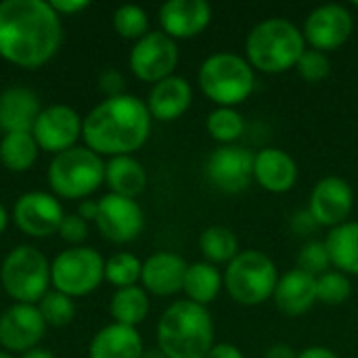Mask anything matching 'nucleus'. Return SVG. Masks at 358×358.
Segmentation results:
<instances>
[{"label":"nucleus","instance_id":"nucleus-1","mask_svg":"<svg viewBox=\"0 0 358 358\" xmlns=\"http://www.w3.org/2000/svg\"><path fill=\"white\" fill-rule=\"evenodd\" d=\"M63 44V19L48 0L0 2V59L21 67L40 69Z\"/></svg>","mask_w":358,"mask_h":358},{"label":"nucleus","instance_id":"nucleus-2","mask_svg":"<svg viewBox=\"0 0 358 358\" xmlns=\"http://www.w3.org/2000/svg\"><path fill=\"white\" fill-rule=\"evenodd\" d=\"M153 117L136 94L103 99L82 122V141L96 155H134L149 141Z\"/></svg>","mask_w":358,"mask_h":358},{"label":"nucleus","instance_id":"nucleus-3","mask_svg":"<svg viewBox=\"0 0 358 358\" xmlns=\"http://www.w3.org/2000/svg\"><path fill=\"white\" fill-rule=\"evenodd\" d=\"M216 338L210 310L189 300L172 302L155 325V340L164 358H206Z\"/></svg>","mask_w":358,"mask_h":358},{"label":"nucleus","instance_id":"nucleus-4","mask_svg":"<svg viewBox=\"0 0 358 358\" xmlns=\"http://www.w3.org/2000/svg\"><path fill=\"white\" fill-rule=\"evenodd\" d=\"M306 48L302 27L285 17H268L248 31L243 57L254 71L279 76L296 69V63Z\"/></svg>","mask_w":358,"mask_h":358},{"label":"nucleus","instance_id":"nucleus-5","mask_svg":"<svg viewBox=\"0 0 358 358\" xmlns=\"http://www.w3.org/2000/svg\"><path fill=\"white\" fill-rule=\"evenodd\" d=\"M201 94L216 107H239L256 90V71L243 55L218 50L206 57L197 69Z\"/></svg>","mask_w":358,"mask_h":358},{"label":"nucleus","instance_id":"nucleus-6","mask_svg":"<svg viewBox=\"0 0 358 358\" xmlns=\"http://www.w3.org/2000/svg\"><path fill=\"white\" fill-rule=\"evenodd\" d=\"M222 277L229 298L239 306L254 308L273 300L281 273L266 252L250 248L241 250L237 258L224 266Z\"/></svg>","mask_w":358,"mask_h":358},{"label":"nucleus","instance_id":"nucleus-7","mask_svg":"<svg viewBox=\"0 0 358 358\" xmlns=\"http://www.w3.org/2000/svg\"><path fill=\"white\" fill-rule=\"evenodd\" d=\"M46 178L55 197L84 201L105 182V162L86 145H78L52 155Z\"/></svg>","mask_w":358,"mask_h":358},{"label":"nucleus","instance_id":"nucleus-8","mask_svg":"<svg viewBox=\"0 0 358 358\" xmlns=\"http://www.w3.org/2000/svg\"><path fill=\"white\" fill-rule=\"evenodd\" d=\"M0 285L15 304H38L50 289V262L34 245H15L2 260Z\"/></svg>","mask_w":358,"mask_h":358},{"label":"nucleus","instance_id":"nucleus-9","mask_svg":"<svg viewBox=\"0 0 358 358\" xmlns=\"http://www.w3.org/2000/svg\"><path fill=\"white\" fill-rule=\"evenodd\" d=\"M105 281V258L88 245L59 252L50 262V287L69 298H84Z\"/></svg>","mask_w":358,"mask_h":358},{"label":"nucleus","instance_id":"nucleus-10","mask_svg":"<svg viewBox=\"0 0 358 358\" xmlns=\"http://www.w3.org/2000/svg\"><path fill=\"white\" fill-rule=\"evenodd\" d=\"M178 61V42L166 36L162 29H153L141 40H136L128 55V65L134 78L151 86L174 76Z\"/></svg>","mask_w":358,"mask_h":358},{"label":"nucleus","instance_id":"nucleus-11","mask_svg":"<svg viewBox=\"0 0 358 358\" xmlns=\"http://www.w3.org/2000/svg\"><path fill=\"white\" fill-rule=\"evenodd\" d=\"M355 31V15L346 4L327 2L315 6L304 23L302 34L308 48L321 50L325 55L342 48Z\"/></svg>","mask_w":358,"mask_h":358},{"label":"nucleus","instance_id":"nucleus-12","mask_svg":"<svg viewBox=\"0 0 358 358\" xmlns=\"http://www.w3.org/2000/svg\"><path fill=\"white\" fill-rule=\"evenodd\" d=\"M203 174L220 193L237 195L254 182V153L241 145L216 147L206 159Z\"/></svg>","mask_w":358,"mask_h":358},{"label":"nucleus","instance_id":"nucleus-13","mask_svg":"<svg viewBox=\"0 0 358 358\" xmlns=\"http://www.w3.org/2000/svg\"><path fill=\"white\" fill-rule=\"evenodd\" d=\"M319 229H336L350 220L355 210V189L342 176H323L315 182L308 208Z\"/></svg>","mask_w":358,"mask_h":358},{"label":"nucleus","instance_id":"nucleus-14","mask_svg":"<svg viewBox=\"0 0 358 358\" xmlns=\"http://www.w3.org/2000/svg\"><path fill=\"white\" fill-rule=\"evenodd\" d=\"M65 210L59 197L46 191H27L13 206L15 227L34 239H44L59 233Z\"/></svg>","mask_w":358,"mask_h":358},{"label":"nucleus","instance_id":"nucleus-15","mask_svg":"<svg viewBox=\"0 0 358 358\" xmlns=\"http://www.w3.org/2000/svg\"><path fill=\"white\" fill-rule=\"evenodd\" d=\"M82 122L84 117L73 107L55 103L40 111L31 134L40 151L59 155L71 147H78V141L82 138Z\"/></svg>","mask_w":358,"mask_h":358},{"label":"nucleus","instance_id":"nucleus-16","mask_svg":"<svg viewBox=\"0 0 358 358\" xmlns=\"http://www.w3.org/2000/svg\"><path fill=\"white\" fill-rule=\"evenodd\" d=\"M94 224L107 241L130 243L145 229V212L136 199L107 193L99 199V214Z\"/></svg>","mask_w":358,"mask_h":358},{"label":"nucleus","instance_id":"nucleus-17","mask_svg":"<svg viewBox=\"0 0 358 358\" xmlns=\"http://www.w3.org/2000/svg\"><path fill=\"white\" fill-rule=\"evenodd\" d=\"M46 327L36 304H10L0 315V348L10 355L38 348Z\"/></svg>","mask_w":358,"mask_h":358},{"label":"nucleus","instance_id":"nucleus-18","mask_svg":"<svg viewBox=\"0 0 358 358\" xmlns=\"http://www.w3.org/2000/svg\"><path fill=\"white\" fill-rule=\"evenodd\" d=\"M214 10L206 0H168L159 6V29L172 40H191L212 23Z\"/></svg>","mask_w":358,"mask_h":358},{"label":"nucleus","instance_id":"nucleus-19","mask_svg":"<svg viewBox=\"0 0 358 358\" xmlns=\"http://www.w3.org/2000/svg\"><path fill=\"white\" fill-rule=\"evenodd\" d=\"M300 176L298 162L281 147H264L254 153V182L273 195L289 193Z\"/></svg>","mask_w":358,"mask_h":358},{"label":"nucleus","instance_id":"nucleus-20","mask_svg":"<svg viewBox=\"0 0 358 358\" xmlns=\"http://www.w3.org/2000/svg\"><path fill=\"white\" fill-rule=\"evenodd\" d=\"M189 262L174 252H155L143 260L141 287L157 298H170L182 292Z\"/></svg>","mask_w":358,"mask_h":358},{"label":"nucleus","instance_id":"nucleus-21","mask_svg":"<svg viewBox=\"0 0 358 358\" xmlns=\"http://www.w3.org/2000/svg\"><path fill=\"white\" fill-rule=\"evenodd\" d=\"M147 109L157 122H176L193 105V86L185 76H170L151 86L147 94Z\"/></svg>","mask_w":358,"mask_h":358},{"label":"nucleus","instance_id":"nucleus-22","mask_svg":"<svg viewBox=\"0 0 358 358\" xmlns=\"http://www.w3.org/2000/svg\"><path fill=\"white\" fill-rule=\"evenodd\" d=\"M275 306L285 315V317H302L308 310L315 308L317 302V277L300 271V268H289L285 271L275 287L273 294Z\"/></svg>","mask_w":358,"mask_h":358},{"label":"nucleus","instance_id":"nucleus-23","mask_svg":"<svg viewBox=\"0 0 358 358\" xmlns=\"http://www.w3.org/2000/svg\"><path fill=\"white\" fill-rule=\"evenodd\" d=\"M40 111V99L31 88L8 86L0 92V130L4 134L31 132Z\"/></svg>","mask_w":358,"mask_h":358},{"label":"nucleus","instance_id":"nucleus-24","mask_svg":"<svg viewBox=\"0 0 358 358\" xmlns=\"http://www.w3.org/2000/svg\"><path fill=\"white\" fill-rule=\"evenodd\" d=\"M145 342L134 327H126L120 323H109L99 329L90 344L88 358H143Z\"/></svg>","mask_w":358,"mask_h":358},{"label":"nucleus","instance_id":"nucleus-25","mask_svg":"<svg viewBox=\"0 0 358 358\" xmlns=\"http://www.w3.org/2000/svg\"><path fill=\"white\" fill-rule=\"evenodd\" d=\"M147 182V170L134 155H117L105 162V185L109 193L136 199L145 193Z\"/></svg>","mask_w":358,"mask_h":358},{"label":"nucleus","instance_id":"nucleus-26","mask_svg":"<svg viewBox=\"0 0 358 358\" xmlns=\"http://www.w3.org/2000/svg\"><path fill=\"white\" fill-rule=\"evenodd\" d=\"M222 289H224V277L218 266L206 260L189 264L187 275H185V285H182L185 300L208 308L220 296Z\"/></svg>","mask_w":358,"mask_h":358},{"label":"nucleus","instance_id":"nucleus-27","mask_svg":"<svg viewBox=\"0 0 358 358\" xmlns=\"http://www.w3.org/2000/svg\"><path fill=\"white\" fill-rule=\"evenodd\" d=\"M325 248L329 252L331 268L358 277V220H348L325 235Z\"/></svg>","mask_w":358,"mask_h":358},{"label":"nucleus","instance_id":"nucleus-28","mask_svg":"<svg viewBox=\"0 0 358 358\" xmlns=\"http://www.w3.org/2000/svg\"><path fill=\"white\" fill-rule=\"evenodd\" d=\"M149 310H151L149 294L141 285L115 289L109 300V315L113 323L126 327L138 329V325H143L145 319L149 317Z\"/></svg>","mask_w":358,"mask_h":358},{"label":"nucleus","instance_id":"nucleus-29","mask_svg":"<svg viewBox=\"0 0 358 358\" xmlns=\"http://www.w3.org/2000/svg\"><path fill=\"white\" fill-rule=\"evenodd\" d=\"M197 245H199V252H201L203 260L214 264V266H227L241 252L237 233L233 229H229V227H222V224L208 227L199 235Z\"/></svg>","mask_w":358,"mask_h":358},{"label":"nucleus","instance_id":"nucleus-30","mask_svg":"<svg viewBox=\"0 0 358 358\" xmlns=\"http://www.w3.org/2000/svg\"><path fill=\"white\" fill-rule=\"evenodd\" d=\"M40 155L31 132H8L0 138V164L15 174L27 172Z\"/></svg>","mask_w":358,"mask_h":358},{"label":"nucleus","instance_id":"nucleus-31","mask_svg":"<svg viewBox=\"0 0 358 358\" xmlns=\"http://www.w3.org/2000/svg\"><path fill=\"white\" fill-rule=\"evenodd\" d=\"M206 130L220 147L237 145L245 132V117L235 107H214L206 117Z\"/></svg>","mask_w":358,"mask_h":358},{"label":"nucleus","instance_id":"nucleus-32","mask_svg":"<svg viewBox=\"0 0 358 358\" xmlns=\"http://www.w3.org/2000/svg\"><path fill=\"white\" fill-rule=\"evenodd\" d=\"M143 260L130 252H117L105 260V281L115 289L132 287L141 283Z\"/></svg>","mask_w":358,"mask_h":358},{"label":"nucleus","instance_id":"nucleus-33","mask_svg":"<svg viewBox=\"0 0 358 358\" xmlns=\"http://www.w3.org/2000/svg\"><path fill=\"white\" fill-rule=\"evenodd\" d=\"M113 29L124 40H141L149 29V15L138 4H122L113 10Z\"/></svg>","mask_w":358,"mask_h":358},{"label":"nucleus","instance_id":"nucleus-34","mask_svg":"<svg viewBox=\"0 0 358 358\" xmlns=\"http://www.w3.org/2000/svg\"><path fill=\"white\" fill-rule=\"evenodd\" d=\"M352 298V281L348 275L331 268L317 277V302L325 306H342Z\"/></svg>","mask_w":358,"mask_h":358},{"label":"nucleus","instance_id":"nucleus-35","mask_svg":"<svg viewBox=\"0 0 358 358\" xmlns=\"http://www.w3.org/2000/svg\"><path fill=\"white\" fill-rule=\"evenodd\" d=\"M38 310L48 327H65L76 319V302L73 298L50 289L38 304Z\"/></svg>","mask_w":358,"mask_h":358},{"label":"nucleus","instance_id":"nucleus-36","mask_svg":"<svg viewBox=\"0 0 358 358\" xmlns=\"http://www.w3.org/2000/svg\"><path fill=\"white\" fill-rule=\"evenodd\" d=\"M300 271L313 275V277H321L327 271H331V260H329V252L325 248V241L319 239H310L300 248L298 254V266Z\"/></svg>","mask_w":358,"mask_h":358},{"label":"nucleus","instance_id":"nucleus-37","mask_svg":"<svg viewBox=\"0 0 358 358\" xmlns=\"http://www.w3.org/2000/svg\"><path fill=\"white\" fill-rule=\"evenodd\" d=\"M296 71L298 76L308 82V84H319L323 80L329 78L331 73V61L329 55L315 50V48H306L300 57V61L296 63Z\"/></svg>","mask_w":358,"mask_h":358},{"label":"nucleus","instance_id":"nucleus-38","mask_svg":"<svg viewBox=\"0 0 358 358\" xmlns=\"http://www.w3.org/2000/svg\"><path fill=\"white\" fill-rule=\"evenodd\" d=\"M88 233H90V222H86L82 216H78L73 212V214H65V218H63L57 235L65 243H69L71 248H76V245H82L88 239Z\"/></svg>","mask_w":358,"mask_h":358},{"label":"nucleus","instance_id":"nucleus-39","mask_svg":"<svg viewBox=\"0 0 358 358\" xmlns=\"http://www.w3.org/2000/svg\"><path fill=\"white\" fill-rule=\"evenodd\" d=\"M99 90L105 94V99H111V96H120V94H126V78L120 69H113V67H107L99 73Z\"/></svg>","mask_w":358,"mask_h":358},{"label":"nucleus","instance_id":"nucleus-40","mask_svg":"<svg viewBox=\"0 0 358 358\" xmlns=\"http://www.w3.org/2000/svg\"><path fill=\"white\" fill-rule=\"evenodd\" d=\"M292 229L294 233H298L300 237H306L310 233H315L319 229V224L315 222V218L310 216L308 210H298L294 216H292Z\"/></svg>","mask_w":358,"mask_h":358},{"label":"nucleus","instance_id":"nucleus-41","mask_svg":"<svg viewBox=\"0 0 358 358\" xmlns=\"http://www.w3.org/2000/svg\"><path fill=\"white\" fill-rule=\"evenodd\" d=\"M48 2L61 19L69 15H78L90 6V0H48Z\"/></svg>","mask_w":358,"mask_h":358},{"label":"nucleus","instance_id":"nucleus-42","mask_svg":"<svg viewBox=\"0 0 358 358\" xmlns=\"http://www.w3.org/2000/svg\"><path fill=\"white\" fill-rule=\"evenodd\" d=\"M206 358H245L243 350L231 342H220V344H214L212 350L208 352Z\"/></svg>","mask_w":358,"mask_h":358},{"label":"nucleus","instance_id":"nucleus-43","mask_svg":"<svg viewBox=\"0 0 358 358\" xmlns=\"http://www.w3.org/2000/svg\"><path fill=\"white\" fill-rule=\"evenodd\" d=\"M298 358H342L336 350H331L329 346H321V344H313L306 346L298 352Z\"/></svg>","mask_w":358,"mask_h":358},{"label":"nucleus","instance_id":"nucleus-44","mask_svg":"<svg viewBox=\"0 0 358 358\" xmlns=\"http://www.w3.org/2000/svg\"><path fill=\"white\" fill-rule=\"evenodd\" d=\"M264 358H298V350H294L285 342H277L264 350Z\"/></svg>","mask_w":358,"mask_h":358},{"label":"nucleus","instance_id":"nucleus-45","mask_svg":"<svg viewBox=\"0 0 358 358\" xmlns=\"http://www.w3.org/2000/svg\"><path fill=\"white\" fill-rule=\"evenodd\" d=\"M78 216H82L86 222H94L96 220V214H99V201L94 199H84L78 203Z\"/></svg>","mask_w":358,"mask_h":358},{"label":"nucleus","instance_id":"nucleus-46","mask_svg":"<svg viewBox=\"0 0 358 358\" xmlns=\"http://www.w3.org/2000/svg\"><path fill=\"white\" fill-rule=\"evenodd\" d=\"M19 358H55V355H52L48 348L38 346V348H31V350H27V352L19 355Z\"/></svg>","mask_w":358,"mask_h":358},{"label":"nucleus","instance_id":"nucleus-47","mask_svg":"<svg viewBox=\"0 0 358 358\" xmlns=\"http://www.w3.org/2000/svg\"><path fill=\"white\" fill-rule=\"evenodd\" d=\"M6 227H8V212H6V208L0 203V235L6 231Z\"/></svg>","mask_w":358,"mask_h":358},{"label":"nucleus","instance_id":"nucleus-48","mask_svg":"<svg viewBox=\"0 0 358 358\" xmlns=\"http://www.w3.org/2000/svg\"><path fill=\"white\" fill-rule=\"evenodd\" d=\"M0 358H15V355H10V352H6V350L0 348Z\"/></svg>","mask_w":358,"mask_h":358},{"label":"nucleus","instance_id":"nucleus-49","mask_svg":"<svg viewBox=\"0 0 358 358\" xmlns=\"http://www.w3.org/2000/svg\"><path fill=\"white\" fill-rule=\"evenodd\" d=\"M355 6H357V8H358V0H357V2H355Z\"/></svg>","mask_w":358,"mask_h":358}]
</instances>
